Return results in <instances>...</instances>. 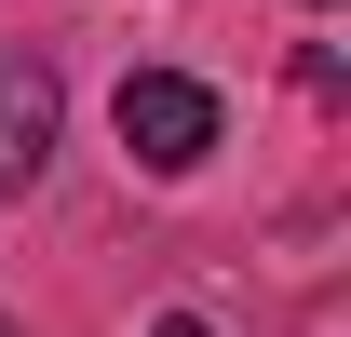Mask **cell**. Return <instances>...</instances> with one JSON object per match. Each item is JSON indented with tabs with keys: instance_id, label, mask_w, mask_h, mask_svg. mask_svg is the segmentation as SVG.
<instances>
[{
	"instance_id": "1",
	"label": "cell",
	"mask_w": 351,
	"mask_h": 337,
	"mask_svg": "<svg viewBox=\"0 0 351 337\" xmlns=\"http://www.w3.org/2000/svg\"><path fill=\"white\" fill-rule=\"evenodd\" d=\"M122 149L149 175H189L203 149H217V95L189 82V68H135V82H122Z\"/></svg>"
},
{
	"instance_id": "2",
	"label": "cell",
	"mask_w": 351,
	"mask_h": 337,
	"mask_svg": "<svg viewBox=\"0 0 351 337\" xmlns=\"http://www.w3.org/2000/svg\"><path fill=\"white\" fill-rule=\"evenodd\" d=\"M54 122H68L54 54H0V203H27V189L54 175Z\"/></svg>"
},
{
	"instance_id": "3",
	"label": "cell",
	"mask_w": 351,
	"mask_h": 337,
	"mask_svg": "<svg viewBox=\"0 0 351 337\" xmlns=\"http://www.w3.org/2000/svg\"><path fill=\"white\" fill-rule=\"evenodd\" d=\"M149 337H217V324H189V310H162V324H149Z\"/></svg>"
},
{
	"instance_id": "4",
	"label": "cell",
	"mask_w": 351,
	"mask_h": 337,
	"mask_svg": "<svg viewBox=\"0 0 351 337\" xmlns=\"http://www.w3.org/2000/svg\"><path fill=\"white\" fill-rule=\"evenodd\" d=\"M311 14H324V0H311Z\"/></svg>"
},
{
	"instance_id": "5",
	"label": "cell",
	"mask_w": 351,
	"mask_h": 337,
	"mask_svg": "<svg viewBox=\"0 0 351 337\" xmlns=\"http://www.w3.org/2000/svg\"><path fill=\"white\" fill-rule=\"evenodd\" d=\"M0 337H14V324H0Z\"/></svg>"
}]
</instances>
